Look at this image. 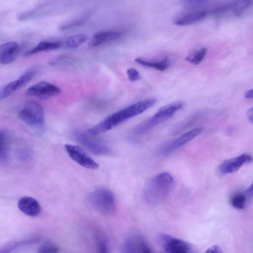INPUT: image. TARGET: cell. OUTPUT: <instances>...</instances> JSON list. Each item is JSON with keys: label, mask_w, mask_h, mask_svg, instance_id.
<instances>
[{"label": "cell", "mask_w": 253, "mask_h": 253, "mask_svg": "<svg viewBox=\"0 0 253 253\" xmlns=\"http://www.w3.org/2000/svg\"><path fill=\"white\" fill-rule=\"evenodd\" d=\"M202 127H197L181 134L176 139L167 143L158 150L160 155L165 156L172 153L198 136L203 131Z\"/></svg>", "instance_id": "5b68a950"}, {"label": "cell", "mask_w": 253, "mask_h": 253, "mask_svg": "<svg viewBox=\"0 0 253 253\" xmlns=\"http://www.w3.org/2000/svg\"><path fill=\"white\" fill-rule=\"evenodd\" d=\"M61 46V43L59 42L42 41L39 42L33 48L27 51L25 53V55L30 56L42 51L57 49L60 48Z\"/></svg>", "instance_id": "e0dca14e"}, {"label": "cell", "mask_w": 253, "mask_h": 253, "mask_svg": "<svg viewBox=\"0 0 253 253\" xmlns=\"http://www.w3.org/2000/svg\"><path fill=\"white\" fill-rule=\"evenodd\" d=\"M20 51L19 45L15 42H9L0 45V63L10 64L18 56Z\"/></svg>", "instance_id": "5bb4252c"}, {"label": "cell", "mask_w": 253, "mask_h": 253, "mask_svg": "<svg viewBox=\"0 0 253 253\" xmlns=\"http://www.w3.org/2000/svg\"><path fill=\"white\" fill-rule=\"evenodd\" d=\"M7 133L4 131H0V157L4 159L6 155Z\"/></svg>", "instance_id": "83f0119b"}, {"label": "cell", "mask_w": 253, "mask_h": 253, "mask_svg": "<svg viewBox=\"0 0 253 253\" xmlns=\"http://www.w3.org/2000/svg\"><path fill=\"white\" fill-rule=\"evenodd\" d=\"M88 201L95 211L102 215L110 216L116 213L114 195L107 188L100 187L92 191L88 196Z\"/></svg>", "instance_id": "3957f363"}, {"label": "cell", "mask_w": 253, "mask_h": 253, "mask_svg": "<svg viewBox=\"0 0 253 253\" xmlns=\"http://www.w3.org/2000/svg\"><path fill=\"white\" fill-rule=\"evenodd\" d=\"M64 147L69 157L79 165L91 169H95L99 167V165L80 147L66 144Z\"/></svg>", "instance_id": "8992f818"}, {"label": "cell", "mask_w": 253, "mask_h": 253, "mask_svg": "<svg viewBox=\"0 0 253 253\" xmlns=\"http://www.w3.org/2000/svg\"><path fill=\"white\" fill-rule=\"evenodd\" d=\"M91 136V135H90ZM75 137L78 141L92 153L96 155H106L110 152V148L102 141L94 139L89 135L77 132Z\"/></svg>", "instance_id": "9c48e42d"}, {"label": "cell", "mask_w": 253, "mask_h": 253, "mask_svg": "<svg viewBox=\"0 0 253 253\" xmlns=\"http://www.w3.org/2000/svg\"><path fill=\"white\" fill-rule=\"evenodd\" d=\"M159 242L165 252L169 253H186L192 251L191 246L186 242L165 234H160Z\"/></svg>", "instance_id": "52a82bcc"}, {"label": "cell", "mask_w": 253, "mask_h": 253, "mask_svg": "<svg viewBox=\"0 0 253 253\" xmlns=\"http://www.w3.org/2000/svg\"><path fill=\"white\" fill-rule=\"evenodd\" d=\"M253 0H234V6L231 10L237 17H241L250 8Z\"/></svg>", "instance_id": "d6986e66"}, {"label": "cell", "mask_w": 253, "mask_h": 253, "mask_svg": "<svg viewBox=\"0 0 253 253\" xmlns=\"http://www.w3.org/2000/svg\"><path fill=\"white\" fill-rule=\"evenodd\" d=\"M253 89H250V90H248L245 91V94H244V96L247 99H252L253 97Z\"/></svg>", "instance_id": "1f68e13d"}, {"label": "cell", "mask_w": 253, "mask_h": 253, "mask_svg": "<svg viewBox=\"0 0 253 253\" xmlns=\"http://www.w3.org/2000/svg\"><path fill=\"white\" fill-rule=\"evenodd\" d=\"M234 6V0L221 3L208 10L209 15L218 16L224 14L232 10Z\"/></svg>", "instance_id": "44dd1931"}, {"label": "cell", "mask_w": 253, "mask_h": 253, "mask_svg": "<svg viewBox=\"0 0 253 253\" xmlns=\"http://www.w3.org/2000/svg\"><path fill=\"white\" fill-rule=\"evenodd\" d=\"M96 246L99 253H108V241L106 237L100 233H97L95 236Z\"/></svg>", "instance_id": "cb8c5ba5"}, {"label": "cell", "mask_w": 253, "mask_h": 253, "mask_svg": "<svg viewBox=\"0 0 253 253\" xmlns=\"http://www.w3.org/2000/svg\"><path fill=\"white\" fill-rule=\"evenodd\" d=\"M156 101L155 98L146 99L114 113L89 129L87 134L94 136L109 130L126 120L142 113L153 106Z\"/></svg>", "instance_id": "6da1fadb"}, {"label": "cell", "mask_w": 253, "mask_h": 253, "mask_svg": "<svg viewBox=\"0 0 253 253\" xmlns=\"http://www.w3.org/2000/svg\"><path fill=\"white\" fill-rule=\"evenodd\" d=\"M20 119L32 127H41L44 123V111L39 103L30 101L27 102L19 113Z\"/></svg>", "instance_id": "277c9868"}, {"label": "cell", "mask_w": 253, "mask_h": 253, "mask_svg": "<svg viewBox=\"0 0 253 253\" xmlns=\"http://www.w3.org/2000/svg\"><path fill=\"white\" fill-rule=\"evenodd\" d=\"M252 161V156L246 153L224 160L219 166L218 170L222 174H228L238 170L242 166Z\"/></svg>", "instance_id": "30bf717a"}, {"label": "cell", "mask_w": 253, "mask_h": 253, "mask_svg": "<svg viewBox=\"0 0 253 253\" xmlns=\"http://www.w3.org/2000/svg\"><path fill=\"white\" fill-rule=\"evenodd\" d=\"M209 15L208 11L205 9H191L182 13L174 20V23L178 26H186L196 23Z\"/></svg>", "instance_id": "7c38bea8"}, {"label": "cell", "mask_w": 253, "mask_h": 253, "mask_svg": "<svg viewBox=\"0 0 253 253\" xmlns=\"http://www.w3.org/2000/svg\"><path fill=\"white\" fill-rule=\"evenodd\" d=\"M88 14L84 15L81 17H79L75 20L70 21L68 23L62 25L60 27V29L62 30H66L69 29L81 26L85 22V21L88 19Z\"/></svg>", "instance_id": "d4e9b609"}, {"label": "cell", "mask_w": 253, "mask_h": 253, "mask_svg": "<svg viewBox=\"0 0 253 253\" xmlns=\"http://www.w3.org/2000/svg\"><path fill=\"white\" fill-rule=\"evenodd\" d=\"M208 49L206 47H201L195 49L187 56L185 60L192 64H199L204 59L207 53Z\"/></svg>", "instance_id": "ffe728a7"}, {"label": "cell", "mask_w": 253, "mask_h": 253, "mask_svg": "<svg viewBox=\"0 0 253 253\" xmlns=\"http://www.w3.org/2000/svg\"><path fill=\"white\" fill-rule=\"evenodd\" d=\"M123 35L121 31L107 30L96 33L91 38L89 45L96 46L105 43L110 42L119 39Z\"/></svg>", "instance_id": "2e32d148"}, {"label": "cell", "mask_w": 253, "mask_h": 253, "mask_svg": "<svg viewBox=\"0 0 253 253\" xmlns=\"http://www.w3.org/2000/svg\"><path fill=\"white\" fill-rule=\"evenodd\" d=\"M35 74L36 72L34 71H28L16 80L7 84L0 93V99L8 96L13 92L25 86L34 78Z\"/></svg>", "instance_id": "4fadbf2b"}, {"label": "cell", "mask_w": 253, "mask_h": 253, "mask_svg": "<svg viewBox=\"0 0 253 253\" xmlns=\"http://www.w3.org/2000/svg\"><path fill=\"white\" fill-rule=\"evenodd\" d=\"M246 196L247 195L243 193H237L234 194L230 199L231 205L237 209H244L246 203Z\"/></svg>", "instance_id": "603a6c76"}, {"label": "cell", "mask_w": 253, "mask_h": 253, "mask_svg": "<svg viewBox=\"0 0 253 253\" xmlns=\"http://www.w3.org/2000/svg\"><path fill=\"white\" fill-rule=\"evenodd\" d=\"M61 92V90L58 86L45 81L36 84L27 90L28 95L40 99H47Z\"/></svg>", "instance_id": "ba28073f"}, {"label": "cell", "mask_w": 253, "mask_h": 253, "mask_svg": "<svg viewBox=\"0 0 253 253\" xmlns=\"http://www.w3.org/2000/svg\"><path fill=\"white\" fill-rule=\"evenodd\" d=\"M124 252L126 253H150L152 250L145 239L140 235L134 234L129 236L123 248Z\"/></svg>", "instance_id": "8fae6325"}, {"label": "cell", "mask_w": 253, "mask_h": 253, "mask_svg": "<svg viewBox=\"0 0 253 253\" xmlns=\"http://www.w3.org/2000/svg\"><path fill=\"white\" fill-rule=\"evenodd\" d=\"M134 61L143 66L155 68L161 71L166 70L169 66V60L167 57L159 61L156 62L147 61L140 58H137Z\"/></svg>", "instance_id": "ac0fdd59"}, {"label": "cell", "mask_w": 253, "mask_h": 253, "mask_svg": "<svg viewBox=\"0 0 253 253\" xmlns=\"http://www.w3.org/2000/svg\"><path fill=\"white\" fill-rule=\"evenodd\" d=\"M126 74L131 82L137 81L140 79V75L139 72L133 68H129L126 71Z\"/></svg>", "instance_id": "f1b7e54d"}, {"label": "cell", "mask_w": 253, "mask_h": 253, "mask_svg": "<svg viewBox=\"0 0 253 253\" xmlns=\"http://www.w3.org/2000/svg\"><path fill=\"white\" fill-rule=\"evenodd\" d=\"M209 0H182L183 4L190 9H197L205 5Z\"/></svg>", "instance_id": "484cf974"}, {"label": "cell", "mask_w": 253, "mask_h": 253, "mask_svg": "<svg viewBox=\"0 0 253 253\" xmlns=\"http://www.w3.org/2000/svg\"><path fill=\"white\" fill-rule=\"evenodd\" d=\"M58 248L52 243L46 242L42 244L39 249L41 253H54L58 252Z\"/></svg>", "instance_id": "4316f807"}, {"label": "cell", "mask_w": 253, "mask_h": 253, "mask_svg": "<svg viewBox=\"0 0 253 253\" xmlns=\"http://www.w3.org/2000/svg\"><path fill=\"white\" fill-rule=\"evenodd\" d=\"M17 206L20 211L29 216H37L41 212L40 204L36 199L31 197L24 196L20 198Z\"/></svg>", "instance_id": "9a60e30c"}, {"label": "cell", "mask_w": 253, "mask_h": 253, "mask_svg": "<svg viewBox=\"0 0 253 253\" xmlns=\"http://www.w3.org/2000/svg\"><path fill=\"white\" fill-rule=\"evenodd\" d=\"M247 195L249 196V197H252L253 196V185L251 184L250 187L246 190Z\"/></svg>", "instance_id": "d6a6232c"}, {"label": "cell", "mask_w": 253, "mask_h": 253, "mask_svg": "<svg viewBox=\"0 0 253 253\" xmlns=\"http://www.w3.org/2000/svg\"><path fill=\"white\" fill-rule=\"evenodd\" d=\"M172 176L168 172H161L152 177L144 188V197L151 205L163 202L169 195L173 185Z\"/></svg>", "instance_id": "7a4b0ae2"}, {"label": "cell", "mask_w": 253, "mask_h": 253, "mask_svg": "<svg viewBox=\"0 0 253 253\" xmlns=\"http://www.w3.org/2000/svg\"><path fill=\"white\" fill-rule=\"evenodd\" d=\"M206 252L211 253H221L222 251L218 246L214 245L208 249Z\"/></svg>", "instance_id": "f546056e"}, {"label": "cell", "mask_w": 253, "mask_h": 253, "mask_svg": "<svg viewBox=\"0 0 253 253\" xmlns=\"http://www.w3.org/2000/svg\"><path fill=\"white\" fill-rule=\"evenodd\" d=\"M247 116L249 120L252 123L253 120V108L248 109L247 112Z\"/></svg>", "instance_id": "4dcf8cb0"}, {"label": "cell", "mask_w": 253, "mask_h": 253, "mask_svg": "<svg viewBox=\"0 0 253 253\" xmlns=\"http://www.w3.org/2000/svg\"><path fill=\"white\" fill-rule=\"evenodd\" d=\"M88 39V37L85 34H77L67 38L65 41L66 46L70 48H76L85 42Z\"/></svg>", "instance_id": "7402d4cb"}]
</instances>
